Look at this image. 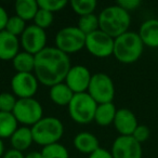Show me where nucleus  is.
Here are the masks:
<instances>
[{
	"label": "nucleus",
	"instance_id": "obj_1",
	"mask_svg": "<svg viewBox=\"0 0 158 158\" xmlns=\"http://www.w3.org/2000/svg\"><path fill=\"white\" fill-rule=\"evenodd\" d=\"M70 67L69 56L56 47H46L35 55L36 78L40 84L50 88L65 80Z\"/></svg>",
	"mask_w": 158,
	"mask_h": 158
},
{
	"label": "nucleus",
	"instance_id": "obj_2",
	"mask_svg": "<svg viewBox=\"0 0 158 158\" xmlns=\"http://www.w3.org/2000/svg\"><path fill=\"white\" fill-rule=\"evenodd\" d=\"M130 24V13L117 5L104 8L99 14L100 29L114 39L129 31Z\"/></svg>",
	"mask_w": 158,
	"mask_h": 158
},
{
	"label": "nucleus",
	"instance_id": "obj_3",
	"mask_svg": "<svg viewBox=\"0 0 158 158\" xmlns=\"http://www.w3.org/2000/svg\"><path fill=\"white\" fill-rule=\"evenodd\" d=\"M144 44L135 31H127L114 39V52L116 60L123 64H132L141 57Z\"/></svg>",
	"mask_w": 158,
	"mask_h": 158
},
{
	"label": "nucleus",
	"instance_id": "obj_4",
	"mask_svg": "<svg viewBox=\"0 0 158 158\" xmlns=\"http://www.w3.org/2000/svg\"><path fill=\"white\" fill-rule=\"evenodd\" d=\"M31 129L34 142L42 147L59 143L64 133L63 123L56 117H44Z\"/></svg>",
	"mask_w": 158,
	"mask_h": 158
},
{
	"label": "nucleus",
	"instance_id": "obj_5",
	"mask_svg": "<svg viewBox=\"0 0 158 158\" xmlns=\"http://www.w3.org/2000/svg\"><path fill=\"white\" fill-rule=\"evenodd\" d=\"M97 107L98 103L87 92L77 93L68 104V113L75 123L87 125L94 120Z\"/></svg>",
	"mask_w": 158,
	"mask_h": 158
},
{
	"label": "nucleus",
	"instance_id": "obj_6",
	"mask_svg": "<svg viewBox=\"0 0 158 158\" xmlns=\"http://www.w3.org/2000/svg\"><path fill=\"white\" fill-rule=\"evenodd\" d=\"M86 46V35L77 26L60 29L55 36V47L66 54L76 53Z\"/></svg>",
	"mask_w": 158,
	"mask_h": 158
},
{
	"label": "nucleus",
	"instance_id": "obj_7",
	"mask_svg": "<svg viewBox=\"0 0 158 158\" xmlns=\"http://www.w3.org/2000/svg\"><path fill=\"white\" fill-rule=\"evenodd\" d=\"M87 93L98 104L110 103L115 97L114 82L108 75L104 73H97L91 77Z\"/></svg>",
	"mask_w": 158,
	"mask_h": 158
},
{
	"label": "nucleus",
	"instance_id": "obj_8",
	"mask_svg": "<svg viewBox=\"0 0 158 158\" xmlns=\"http://www.w3.org/2000/svg\"><path fill=\"white\" fill-rule=\"evenodd\" d=\"M12 114L14 115L18 123L25 126H34L40 119L44 118V108L41 104L34 98L19 99Z\"/></svg>",
	"mask_w": 158,
	"mask_h": 158
},
{
	"label": "nucleus",
	"instance_id": "obj_9",
	"mask_svg": "<svg viewBox=\"0 0 158 158\" xmlns=\"http://www.w3.org/2000/svg\"><path fill=\"white\" fill-rule=\"evenodd\" d=\"M86 49L90 54L97 57H108L114 52V38L101 29L86 36Z\"/></svg>",
	"mask_w": 158,
	"mask_h": 158
},
{
	"label": "nucleus",
	"instance_id": "obj_10",
	"mask_svg": "<svg viewBox=\"0 0 158 158\" xmlns=\"http://www.w3.org/2000/svg\"><path fill=\"white\" fill-rule=\"evenodd\" d=\"M38 82L33 73H16L11 79V89L19 99H31L37 92Z\"/></svg>",
	"mask_w": 158,
	"mask_h": 158
},
{
	"label": "nucleus",
	"instance_id": "obj_11",
	"mask_svg": "<svg viewBox=\"0 0 158 158\" xmlns=\"http://www.w3.org/2000/svg\"><path fill=\"white\" fill-rule=\"evenodd\" d=\"M20 44L25 52H28L33 55H36L46 48L47 44V34L46 31L40 27L29 25L26 27L24 33L22 34Z\"/></svg>",
	"mask_w": 158,
	"mask_h": 158
},
{
	"label": "nucleus",
	"instance_id": "obj_12",
	"mask_svg": "<svg viewBox=\"0 0 158 158\" xmlns=\"http://www.w3.org/2000/svg\"><path fill=\"white\" fill-rule=\"evenodd\" d=\"M113 158H142V145L132 135H119L112 145Z\"/></svg>",
	"mask_w": 158,
	"mask_h": 158
},
{
	"label": "nucleus",
	"instance_id": "obj_13",
	"mask_svg": "<svg viewBox=\"0 0 158 158\" xmlns=\"http://www.w3.org/2000/svg\"><path fill=\"white\" fill-rule=\"evenodd\" d=\"M90 70L84 65L72 66L65 78V84L75 93H85L88 91L91 80Z\"/></svg>",
	"mask_w": 158,
	"mask_h": 158
},
{
	"label": "nucleus",
	"instance_id": "obj_14",
	"mask_svg": "<svg viewBox=\"0 0 158 158\" xmlns=\"http://www.w3.org/2000/svg\"><path fill=\"white\" fill-rule=\"evenodd\" d=\"M114 127L120 135H132L139 126L138 119L134 113L128 108L117 110L114 119Z\"/></svg>",
	"mask_w": 158,
	"mask_h": 158
},
{
	"label": "nucleus",
	"instance_id": "obj_15",
	"mask_svg": "<svg viewBox=\"0 0 158 158\" xmlns=\"http://www.w3.org/2000/svg\"><path fill=\"white\" fill-rule=\"evenodd\" d=\"M20 40L7 31H0V60L12 61L20 51Z\"/></svg>",
	"mask_w": 158,
	"mask_h": 158
},
{
	"label": "nucleus",
	"instance_id": "obj_16",
	"mask_svg": "<svg viewBox=\"0 0 158 158\" xmlns=\"http://www.w3.org/2000/svg\"><path fill=\"white\" fill-rule=\"evenodd\" d=\"M139 36L143 44L148 48H158V19H148L141 24Z\"/></svg>",
	"mask_w": 158,
	"mask_h": 158
},
{
	"label": "nucleus",
	"instance_id": "obj_17",
	"mask_svg": "<svg viewBox=\"0 0 158 158\" xmlns=\"http://www.w3.org/2000/svg\"><path fill=\"white\" fill-rule=\"evenodd\" d=\"M74 146L80 153L90 155L100 148V142L94 134L90 132H80L74 138Z\"/></svg>",
	"mask_w": 158,
	"mask_h": 158
},
{
	"label": "nucleus",
	"instance_id": "obj_18",
	"mask_svg": "<svg viewBox=\"0 0 158 158\" xmlns=\"http://www.w3.org/2000/svg\"><path fill=\"white\" fill-rule=\"evenodd\" d=\"M10 141H11L12 148L23 153L27 148H29L34 142L31 129L28 127L18 128V130L14 132L13 135L10 138Z\"/></svg>",
	"mask_w": 158,
	"mask_h": 158
},
{
	"label": "nucleus",
	"instance_id": "obj_19",
	"mask_svg": "<svg viewBox=\"0 0 158 158\" xmlns=\"http://www.w3.org/2000/svg\"><path fill=\"white\" fill-rule=\"evenodd\" d=\"M75 93L64 82L51 87L49 91L51 101L59 106H68Z\"/></svg>",
	"mask_w": 158,
	"mask_h": 158
},
{
	"label": "nucleus",
	"instance_id": "obj_20",
	"mask_svg": "<svg viewBox=\"0 0 158 158\" xmlns=\"http://www.w3.org/2000/svg\"><path fill=\"white\" fill-rule=\"evenodd\" d=\"M117 108L116 106L110 103H104V104H98L97 110H95L94 121L99 126L106 127L114 123L115 116H116Z\"/></svg>",
	"mask_w": 158,
	"mask_h": 158
},
{
	"label": "nucleus",
	"instance_id": "obj_21",
	"mask_svg": "<svg viewBox=\"0 0 158 158\" xmlns=\"http://www.w3.org/2000/svg\"><path fill=\"white\" fill-rule=\"evenodd\" d=\"M14 8H15L16 15L24 20L25 22L34 20L39 10L38 2L36 0H18L14 5Z\"/></svg>",
	"mask_w": 158,
	"mask_h": 158
},
{
	"label": "nucleus",
	"instance_id": "obj_22",
	"mask_svg": "<svg viewBox=\"0 0 158 158\" xmlns=\"http://www.w3.org/2000/svg\"><path fill=\"white\" fill-rule=\"evenodd\" d=\"M12 65L16 73H33L35 68V55L28 52H19L12 60Z\"/></svg>",
	"mask_w": 158,
	"mask_h": 158
},
{
	"label": "nucleus",
	"instance_id": "obj_23",
	"mask_svg": "<svg viewBox=\"0 0 158 158\" xmlns=\"http://www.w3.org/2000/svg\"><path fill=\"white\" fill-rule=\"evenodd\" d=\"M18 123L12 113L0 112V139L11 138L18 130Z\"/></svg>",
	"mask_w": 158,
	"mask_h": 158
},
{
	"label": "nucleus",
	"instance_id": "obj_24",
	"mask_svg": "<svg viewBox=\"0 0 158 158\" xmlns=\"http://www.w3.org/2000/svg\"><path fill=\"white\" fill-rule=\"evenodd\" d=\"M97 1L95 0H72L70 7L73 11L79 16H85L88 14H92L97 9Z\"/></svg>",
	"mask_w": 158,
	"mask_h": 158
},
{
	"label": "nucleus",
	"instance_id": "obj_25",
	"mask_svg": "<svg viewBox=\"0 0 158 158\" xmlns=\"http://www.w3.org/2000/svg\"><path fill=\"white\" fill-rule=\"evenodd\" d=\"M77 27H78L86 36L89 35V34L100 29L99 16L95 15L94 13L88 14V15H85V16H80L78 20V25H77Z\"/></svg>",
	"mask_w": 158,
	"mask_h": 158
},
{
	"label": "nucleus",
	"instance_id": "obj_26",
	"mask_svg": "<svg viewBox=\"0 0 158 158\" xmlns=\"http://www.w3.org/2000/svg\"><path fill=\"white\" fill-rule=\"evenodd\" d=\"M40 153L42 155V158H69L67 148L60 143L44 146Z\"/></svg>",
	"mask_w": 158,
	"mask_h": 158
},
{
	"label": "nucleus",
	"instance_id": "obj_27",
	"mask_svg": "<svg viewBox=\"0 0 158 158\" xmlns=\"http://www.w3.org/2000/svg\"><path fill=\"white\" fill-rule=\"evenodd\" d=\"M25 21L22 20L21 18H19L18 15L10 16L9 20H8L7 26L6 29L8 33H10L13 36H22V34L24 33V31L26 29V24H25Z\"/></svg>",
	"mask_w": 158,
	"mask_h": 158
},
{
	"label": "nucleus",
	"instance_id": "obj_28",
	"mask_svg": "<svg viewBox=\"0 0 158 158\" xmlns=\"http://www.w3.org/2000/svg\"><path fill=\"white\" fill-rule=\"evenodd\" d=\"M37 2L39 9L47 10L51 13L61 11L68 3L66 0H38Z\"/></svg>",
	"mask_w": 158,
	"mask_h": 158
},
{
	"label": "nucleus",
	"instance_id": "obj_29",
	"mask_svg": "<svg viewBox=\"0 0 158 158\" xmlns=\"http://www.w3.org/2000/svg\"><path fill=\"white\" fill-rule=\"evenodd\" d=\"M16 97L13 93H0V112L12 113L16 104Z\"/></svg>",
	"mask_w": 158,
	"mask_h": 158
},
{
	"label": "nucleus",
	"instance_id": "obj_30",
	"mask_svg": "<svg viewBox=\"0 0 158 158\" xmlns=\"http://www.w3.org/2000/svg\"><path fill=\"white\" fill-rule=\"evenodd\" d=\"M34 22H35L36 26L40 27V28H42V29L48 28L53 23V13L47 11V10L39 9L37 14L35 15Z\"/></svg>",
	"mask_w": 158,
	"mask_h": 158
},
{
	"label": "nucleus",
	"instance_id": "obj_31",
	"mask_svg": "<svg viewBox=\"0 0 158 158\" xmlns=\"http://www.w3.org/2000/svg\"><path fill=\"white\" fill-rule=\"evenodd\" d=\"M149 135H151V130L145 125H139L138 127H136V129L134 130L133 134H132L134 140L138 141L140 144L146 142V141L148 140Z\"/></svg>",
	"mask_w": 158,
	"mask_h": 158
},
{
	"label": "nucleus",
	"instance_id": "obj_32",
	"mask_svg": "<svg viewBox=\"0 0 158 158\" xmlns=\"http://www.w3.org/2000/svg\"><path fill=\"white\" fill-rule=\"evenodd\" d=\"M141 3L142 2H141L140 0H119L116 5L119 6L120 8H123L127 12H130L138 9L141 6Z\"/></svg>",
	"mask_w": 158,
	"mask_h": 158
},
{
	"label": "nucleus",
	"instance_id": "obj_33",
	"mask_svg": "<svg viewBox=\"0 0 158 158\" xmlns=\"http://www.w3.org/2000/svg\"><path fill=\"white\" fill-rule=\"evenodd\" d=\"M88 158H113V156L112 153L108 152L107 149L100 147L95 152H93L92 154H90Z\"/></svg>",
	"mask_w": 158,
	"mask_h": 158
},
{
	"label": "nucleus",
	"instance_id": "obj_34",
	"mask_svg": "<svg viewBox=\"0 0 158 158\" xmlns=\"http://www.w3.org/2000/svg\"><path fill=\"white\" fill-rule=\"evenodd\" d=\"M8 20H9V16H8L7 11H6L5 8L0 6V31H2L6 29Z\"/></svg>",
	"mask_w": 158,
	"mask_h": 158
},
{
	"label": "nucleus",
	"instance_id": "obj_35",
	"mask_svg": "<svg viewBox=\"0 0 158 158\" xmlns=\"http://www.w3.org/2000/svg\"><path fill=\"white\" fill-rule=\"evenodd\" d=\"M3 158H25V156L23 155L22 152L16 151V149H9L8 152H6Z\"/></svg>",
	"mask_w": 158,
	"mask_h": 158
},
{
	"label": "nucleus",
	"instance_id": "obj_36",
	"mask_svg": "<svg viewBox=\"0 0 158 158\" xmlns=\"http://www.w3.org/2000/svg\"><path fill=\"white\" fill-rule=\"evenodd\" d=\"M25 158H42V155L40 152H31L25 156Z\"/></svg>",
	"mask_w": 158,
	"mask_h": 158
},
{
	"label": "nucleus",
	"instance_id": "obj_37",
	"mask_svg": "<svg viewBox=\"0 0 158 158\" xmlns=\"http://www.w3.org/2000/svg\"><path fill=\"white\" fill-rule=\"evenodd\" d=\"M3 155H5V144L2 139H0V157H3Z\"/></svg>",
	"mask_w": 158,
	"mask_h": 158
},
{
	"label": "nucleus",
	"instance_id": "obj_38",
	"mask_svg": "<svg viewBox=\"0 0 158 158\" xmlns=\"http://www.w3.org/2000/svg\"><path fill=\"white\" fill-rule=\"evenodd\" d=\"M157 105H158V98H157Z\"/></svg>",
	"mask_w": 158,
	"mask_h": 158
}]
</instances>
